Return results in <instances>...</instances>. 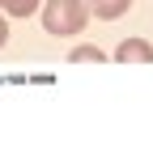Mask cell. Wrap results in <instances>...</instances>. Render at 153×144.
I'll return each mask as SVG.
<instances>
[{
	"mask_svg": "<svg viewBox=\"0 0 153 144\" xmlns=\"http://www.w3.org/2000/svg\"><path fill=\"white\" fill-rule=\"evenodd\" d=\"M89 26L85 0H47L43 4V30L47 34H81Z\"/></svg>",
	"mask_w": 153,
	"mask_h": 144,
	"instance_id": "1",
	"label": "cell"
},
{
	"mask_svg": "<svg viewBox=\"0 0 153 144\" xmlns=\"http://www.w3.org/2000/svg\"><path fill=\"white\" fill-rule=\"evenodd\" d=\"M115 60L119 64H149L153 60V47L145 38H123L119 47H115Z\"/></svg>",
	"mask_w": 153,
	"mask_h": 144,
	"instance_id": "2",
	"label": "cell"
},
{
	"mask_svg": "<svg viewBox=\"0 0 153 144\" xmlns=\"http://www.w3.org/2000/svg\"><path fill=\"white\" fill-rule=\"evenodd\" d=\"M128 4H132V0H85V9H89L94 17H102V21L123 17V13H128Z\"/></svg>",
	"mask_w": 153,
	"mask_h": 144,
	"instance_id": "3",
	"label": "cell"
},
{
	"mask_svg": "<svg viewBox=\"0 0 153 144\" xmlns=\"http://www.w3.org/2000/svg\"><path fill=\"white\" fill-rule=\"evenodd\" d=\"M0 4L9 9V17H30L38 9V0H0Z\"/></svg>",
	"mask_w": 153,
	"mask_h": 144,
	"instance_id": "4",
	"label": "cell"
},
{
	"mask_svg": "<svg viewBox=\"0 0 153 144\" xmlns=\"http://www.w3.org/2000/svg\"><path fill=\"white\" fill-rule=\"evenodd\" d=\"M76 60H81V64H98V60H106V55H102L98 47H76V51H72V64H76Z\"/></svg>",
	"mask_w": 153,
	"mask_h": 144,
	"instance_id": "5",
	"label": "cell"
},
{
	"mask_svg": "<svg viewBox=\"0 0 153 144\" xmlns=\"http://www.w3.org/2000/svg\"><path fill=\"white\" fill-rule=\"evenodd\" d=\"M4 38H9V21L0 17V47H4Z\"/></svg>",
	"mask_w": 153,
	"mask_h": 144,
	"instance_id": "6",
	"label": "cell"
}]
</instances>
